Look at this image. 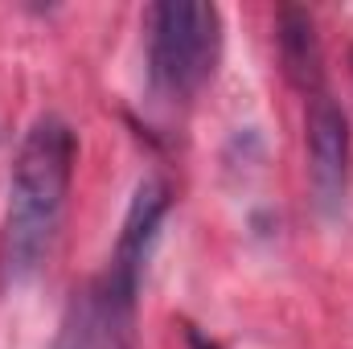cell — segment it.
Listing matches in <instances>:
<instances>
[{
	"mask_svg": "<svg viewBox=\"0 0 353 349\" xmlns=\"http://www.w3.org/2000/svg\"><path fill=\"white\" fill-rule=\"evenodd\" d=\"M169 206H173V193H169V185H165L161 177L140 181L136 193H132V206H128V214H123V226H119L111 263H107V271L94 279L99 292H103L111 304L128 308V312H136L140 275H144L148 251H152V243H157V235H161V222H165Z\"/></svg>",
	"mask_w": 353,
	"mask_h": 349,
	"instance_id": "cell-3",
	"label": "cell"
},
{
	"mask_svg": "<svg viewBox=\"0 0 353 349\" xmlns=\"http://www.w3.org/2000/svg\"><path fill=\"white\" fill-rule=\"evenodd\" d=\"M74 161L79 136L62 115H41L29 123L8 173V210L0 226V288H21L41 271L66 214Z\"/></svg>",
	"mask_w": 353,
	"mask_h": 349,
	"instance_id": "cell-1",
	"label": "cell"
},
{
	"mask_svg": "<svg viewBox=\"0 0 353 349\" xmlns=\"http://www.w3.org/2000/svg\"><path fill=\"white\" fill-rule=\"evenodd\" d=\"M304 132H308V177L316 206L325 214H337L350 189L353 173V132L345 107L329 94V87L304 99Z\"/></svg>",
	"mask_w": 353,
	"mask_h": 349,
	"instance_id": "cell-4",
	"label": "cell"
},
{
	"mask_svg": "<svg viewBox=\"0 0 353 349\" xmlns=\"http://www.w3.org/2000/svg\"><path fill=\"white\" fill-rule=\"evenodd\" d=\"M275 41H279V62H283V74L292 79V87L304 99L325 90V50H321V33H316V21L308 8L279 4Z\"/></svg>",
	"mask_w": 353,
	"mask_h": 349,
	"instance_id": "cell-5",
	"label": "cell"
},
{
	"mask_svg": "<svg viewBox=\"0 0 353 349\" xmlns=\"http://www.w3.org/2000/svg\"><path fill=\"white\" fill-rule=\"evenodd\" d=\"M185 346H189V349H222L214 337H205L197 325H185Z\"/></svg>",
	"mask_w": 353,
	"mask_h": 349,
	"instance_id": "cell-6",
	"label": "cell"
},
{
	"mask_svg": "<svg viewBox=\"0 0 353 349\" xmlns=\"http://www.w3.org/2000/svg\"><path fill=\"white\" fill-rule=\"evenodd\" d=\"M218 54L222 17L214 4L161 0L148 8V83L161 99H193L210 83Z\"/></svg>",
	"mask_w": 353,
	"mask_h": 349,
	"instance_id": "cell-2",
	"label": "cell"
},
{
	"mask_svg": "<svg viewBox=\"0 0 353 349\" xmlns=\"http://www.w3.org/2000/svg\"><path fill=\"white\" fill-rule=\"evenodd\" d=\"M350 62H353V50H350Z\"/></svg>",
	"mask_w": 353,
	"mask_h": 349,
	"instance_id": "cell-7",
	"label": "cell"
}]
</instances>
